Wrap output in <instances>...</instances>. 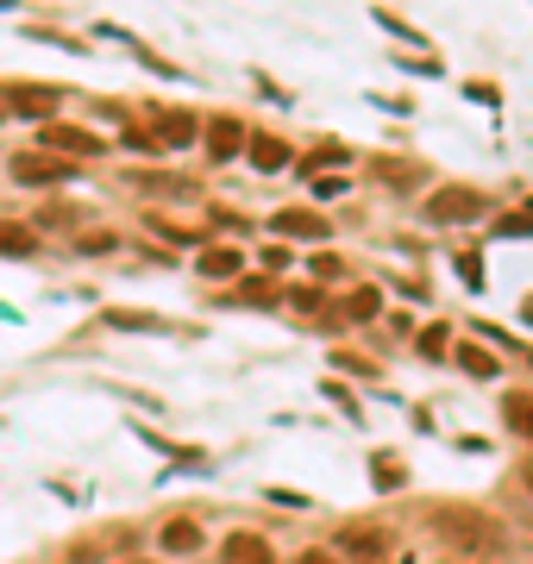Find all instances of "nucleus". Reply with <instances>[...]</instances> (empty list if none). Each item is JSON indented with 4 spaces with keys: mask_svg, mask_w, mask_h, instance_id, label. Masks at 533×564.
<instances>
[{
    "mask_svg": "<svg viewBox=\"0 0 533 564\" xmlns=\"http://www.w3.org/2000/svg\"><path fill=\"white\" fill-rule=\"evenodd\" d=\"M339 558L346 564H390V552H395V533L390 527H377V521H351V527H339Z\"/></svg>",
    "mask_w": 533,
    "mask_h": 564,
    "instance_id": "f257e3e1",
    "label": "nucleus"
},
{
    "mask_svg": "<svg viewBox=\"0 0 533 564\" xmlns=\"http://www.w3.org/2000/svg\"><path fill=\"white\" fill-rule=\"evenodd\" d=\"M483 202H477L471 188H446V195H433L427 202V220H477Z\"/></svg>",
    "mask_w": 533,
    "mask_h": 564,
    "instance_id": "f03ea898",
    "label": "nucleus"
},
{
    "mask_svg": "<svg viewBox=\"0 0 533 564\" xmlns=\"http://www.w3.org/2000/svg\"><path fill=\"white\" fill-rule=\"evenodd\" d=\"M433 527H439L446 540H458V545H483V540H490V527L477 521V514H465V508H446V514H433Z\"/></svg>",
    "mask_w": 533,
    "mask_h": 564,
    "instance_id": "7ed1b4c3",
    "label": "nucleus"
},
{
    "mask_svg": "<svg viewBox=\"0 0 533 564\" xmlns=\"http://www.w3.org/2000/svg\"><path fill=\"white\" fill-rule=\"evenodd\" d=\"M276 232H283V239H327V214H314V207H283V214H276Z\"/></svg>",
    "mask_w": 533,
    "mask_h": 564,
    "instance_id": "20e7f679",
    "label": "nucleus"
},
{
    "mask_svg": "<svg viewBox=\"0 0 533 564\" xmlns=\"http://www.w3.org/2000/svg\"><path fill=\"white\" fill-rule=\"evenodd\" d=\"M13 176L20 182H69L76 176V163L69 158H13Z\"/></svg>",
    "mask_w": 533,
    "mask_h": 564,
    "instance_id": "39448f33",
    "label": "nucleus"
},
{
    "mask_svg": "<svg viewBox=\"0 0 533 564\" xmlns=\"http://www.w3.org/2000/svg\"><path fill=\"white\" fill-rule=\"evenodd\" d=\"M195 132H202V126L188 120V113H157V120H151V144H157V151H170V144H195Z\"/></svg>",
    "mask_w": 533,
    "mask_h": 564,
    "instance_id": "423d86ee",
    "label": "nucleus"
},
{
    "mask_svg": "<svg viewBox=\"0 0 533 564\" xmlns=\"http://www.w3.org/2000/svg\"><path fill=\"white\" fill-rule=\"evenodd\" d=\"M226 564H283V558H276L270 540H258V533H232V540H226Z\"/></svg>",
    "mask_w": 533,
    "mask_h": 564,
    "instance_id": "0eeeda50",
    "label": "nucleus"
},
{
    "mask_svg": "<svg viewBox=\"0 0 533 564\" xmlns=\"http://www.w3.org/2000/svg\"><path fill=\"white\" fill-rule=\"evenodd\" d=\"M44 144H57L63 158H95V151H101V139H95V132H76V126H51Z\"/></svg>",
    "mask_w": 533,
    "mask_h": 564,
    "instance_id": "6e6552de",
    "label": "nucleus"
},
{
    "mask_svg": "<svg viewBox=\"0 0 533 564\" xmlns=\"http://www.w3.org/2000/svg\"><path fill=\"white\" fill-rule=\"evenodd\" d=\"M239 263H246V251H232V245H214V251H202V263H195V270H202V276H232Z\"/></svg>",
    "mask_w": 533,
    "mask_h": 564,
    "instance_id": "1a4fd4ad",
    "label": "nucleus"
},
{
    "mask_svg": "<svg viewBox=\"0 0 533 564\" xmlns=\"http://www.w3.org/2000/svg\"><path fill=\"white\" fill-rule=\"evenodd\" d=\"M57 95L63 88H13V113H51V107H57Z\"/></svg>",
    "mask_w": 533,
    "mask_h": 564,
    "instance_id": "9d476101",
    "label": "nucleus"
},
{
    "mask_svg": "<svg viewBox=\"0 0 533 564\" xmlns=\"http://www.w3.org/2000/svg\"><path fill=\"white\" fill-rule=\"evenodd\" d=\"M207 151H214V158H239V120H214L207 126Z\"/></svg>",
    "mask_w": 533,
    "mask_h": 564,
    "instance_id": "9b49d317",
    "label": "nucleus"
},
{
    "mask_svg": "<svg viewBox=\"0 0 533 564\" xmlns=\"http://www.w3.org/2000/svg\"><path fill=\"white\" fill-rule=\"evenodd\" d=\"M32 226H13V220H0V258H25L32 251Z\"/></svg>",
    "mask_w": 533,
    "mask_h": 564,
    "instance_id": "f8f14e48",
    "label": "nucleus"
},
{
    "mask_svg": "<svg viewBox=\"0 0 533 564\" xmlns=\"http://www.w3.org/2000/svg\"><path fill=\"white\" fill-rule=\"evenodd\" d=\"M251 163H258V170H283V163H289V144H283V139H251Z\"/></svg>",
    "mask_w": 533,
    "mask_h": 564,
    "instance_id": "ddd939ff",
    "label": "nucleus"
},
{
    "mask_svg": "<svg viewBox=\"0 0 533 564\" xmlns=\"http://www.w3.org/2000/svg\"><path fill=\"white\" fill-rule=\"evenodd\" d=\"M202 545V527L195 521H170L164 527V552H195Z\"/></svg>",
    "mask_w": 533,
    "mask_h": 564,
    "instance_id": "4468645a",
    "label": "nucleus"
},
{
    "mask_svg": "<svg viewBox=\"0 0 533 564\" xmlns=\"http://www.w3.org/2000/svg\"><path fill=\"white\" fill-rule=\"evenodd\" d=\"M502 414H509L514 433H527V440H533V402H527V395H509V402H502Z\"/></svg>",
    "mask_w": 533,
    "mask_h": 564,
    "instance_id": "2eb2a0df",
    "label": "nucleus"
},
{
    "mask_svg": "<svg viewBox=\"0 0 533 564\" xmlns=\"http://www.w3.org/2000/svg\"><path fill=\"white\" fill-rule=\"evenodd\" d=\"M377 307H383V302H377V289H351V295H346L351 321H377Z\"/></svg>",
    "mask_w": 533,
    "mask_h": 564,
    "instance_id": "dca6fc26",
    "label": "nucleus"
},
{
    "mask_svg": "<svg viewBox=\"0 0 533 564\" xmlns=\"http://www.w3.org/2000/svg\"><path fill=\"white\" fill-rule=\"evenodd\" d=\"M226 302H246V307H270V302H276V289H270V282H246V289H232V295H226Z\"/></svg>",
    "mask_w": 533,
    "mask_h": 564,
    "instance_id": "f3484780",
    "label": "nucleus"
},
{
    "mask_svg": "<svg viewBox=\"0 0 533 564\" xmlns=\"http://www.w3.org/2000/svg\"><path fill=\"white\" fill-rule=\"evenodd\" d=\"M458 364H465L471 377H496V351H477V345H465V351H458Z\"/></svg>",
    "mask_w": 533,
    "mask_h": 564,
    "instance_id": "a211bd4d",
    "label": "nucleus"
},
{
    "mask_svg": "<svg viewBox=\"0 0 533 564\" xmlns=\"http://www.w3.org/2000/svg\"><path fill=\"white\" fill-rule=\"evenodd\" d=\"M421 351H427V358H439V351H446V326H427V333H421Z\"/></svg>",
    "mask_w": 533,
    "mask_h": 564,
    "instance_id": "6ab92c4d",
    "label": "nucleus"
},
{
    "mask_svg": "<svg viewBox=\"0 0 533 564\" xmlns=\"http://www.w3.org/2000/svg\"><path fill=\"white\" fill-rule=\"evenodd\" d=\"M295 307L302 314H320V289H295Z\"/></svg>",
    "mask_w": 533,
    "mask_h": 564,
    "instance_id": "aec40b11",
    "label": "nucleus"
},
{
    "mask_svg": "<svg viewBox=\"0 0 533 564\" xmlns=\"http://www.w3.org/2000/svg\"><path fill=\"white\" fill-rule=\"evenodd\" d=\"M295 564H339V558H333L327 545H314V552H302V558H295Z\"/></svg>",
    "mask_w": 533,
    "mask_h": 564,
    "instance_id": "412c9836",
    "label": "nucleus"
},
{
    "mask_svg": "<svg viewBox=\"0 0 533 564\" xmlns=\"http://www.w3.org/2000/svg\"><path fill=\"white\" fill-rule=\"evenodd\" d=\"M527 484H533V464H527Z\"/></svg>",
    "mask_w": 533,
    "mask_h": 564,
    "instance_id": "4be33fe9",
    "label": "nucleus"
},
{
    "mask_svg": "<svg viewBox=\"0 0 533 564\" xmlns=\"http://www.w3.org/2000/svg\"><path fill=\"white\" fill-rule=\"evenodd\" d=\"M527 321H533V302H527Z\"/></svg>",
    "mask_w": 533,
    "mask_h": 564,
    "instance_id": "5701e85b",
    "label": "nucleus"
}]
</instances>
